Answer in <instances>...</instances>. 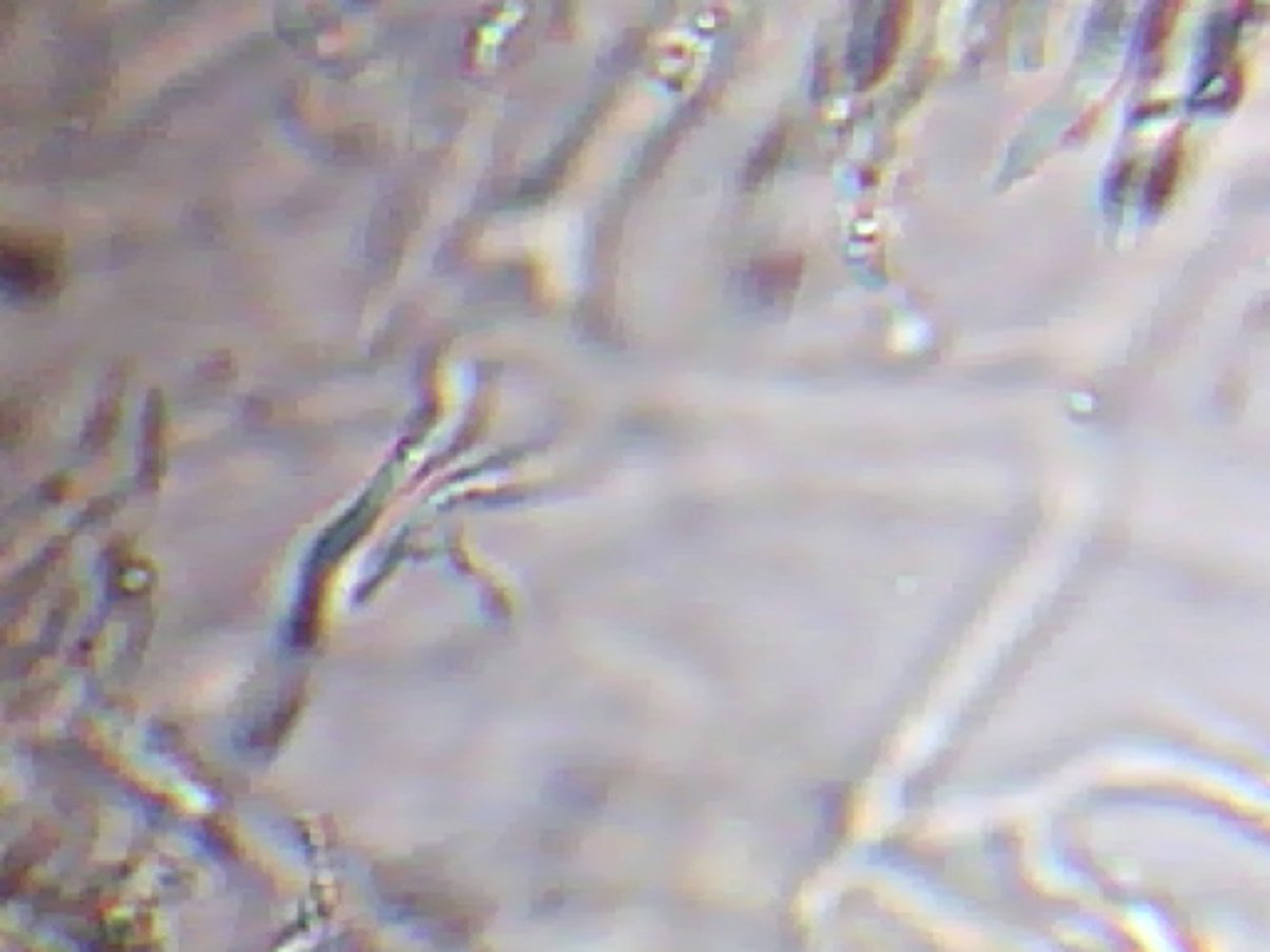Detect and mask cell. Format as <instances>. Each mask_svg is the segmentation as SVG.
Masks as SVG:
<instances>
[]
</instances>
